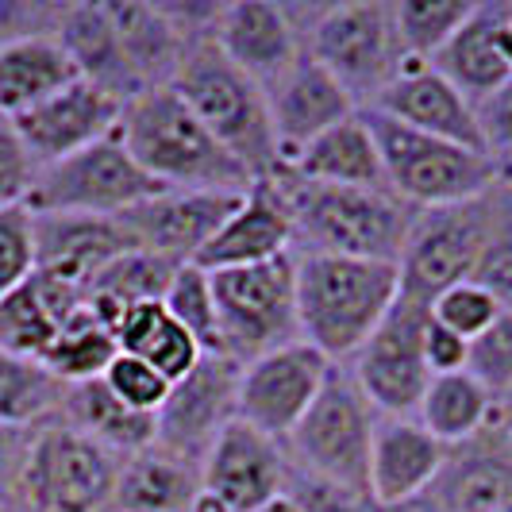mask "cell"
Instances as JSON below:
<instances>
[{"mask_svg":"<svg viewBox=\"0 0 512 512\" xmlns=\"http://www.w3.org/2000/svg\"><path fill=\"white\" fill-rule=\"evenodd\" d=\"M293 262L301 339L332 366H347L397 305V266L339 255H293Z\"/></svg>","mask_w":512,"mask_h":512,"instance_id":"cell-1","label":"cell"},{"mask_svg":"<svg viewBox=\"0 0 512 512\" xmlns=\"http://www.w3.org/2000/svg\"><path fill=\"white\" fill-rule=\"evenodd\" d=\"M120 139L131 158L162 189H197V193H247L251 174L231 158L220 139L197 120L174 85L143 89L124 104Z\"/></svg>","mask_w":512,"mask_h":512,"instance_id":"cell-2","label":"cell"},{"mask_svg":"<svg viewBox=\"0 0 512 512\" xmlns=\"http://www.w3.org/2000/svg\"><path fill=\"white\" fill-rule=\"evenodd\" d=\"M278 181L293 212V255H339L397 266L416 220V208L401 197H393L389 189L305 181L289 166Z\"/></svg>","mask_w":512,"mask_h":512,"instance_id":"cell-3","label":"cell"},{"mask_svg":"<svg viewBox=\"0 0 512 512\" xmlns=\"http://www.w3.org/2000/svg\"><path fill=\"white\" fill-rule=\"evenodd\" d=\"M170 85L197 112V120L220 139V147L251 174V181L282 174L285 162L274 139L262 85H255L243 70H235L208 35H201L185 51Z\"/></svg>","mask_w":512,"mask_h":512,"instance_id":"cell-4","label":"cell"},{"mask_svg":"<svg viewBox=\"0 0 512 512\" xmlns=\"http://www.w3.org/2000/svg\"><path fill=\"white\" fill-rule=\"evenodd\" d=\"M305 51L351 93V101L374 108L382 89L401 70L405 54L397 43L393 8L385 0H343L289 8Z\"/></svg>","mask_w":512,"mask_h":512,"instance_id":"cell-5","label":"cell"},{"mask_svg":"<svg viewBox=\"0 0 512 512\" xmlns=\"http://www.w3.org/2000/svg\"><path fill=\"white\" fill-rule=\"evenodd\" d=\"M362 116L378 139L389 193L416 212L474 201L501 181V170L482 151H470L436 135H420L370 108Z\"/></svg>","mask_w":512,"mask_h":512,"instance_id":"cell-6","label":"cell"},{"mask_svg":"<svg viewBox=\"0 0 512 512\" xmlns=\"http://www.w3.org/2000/svg\"><path fill=\"white\" fill-rule=\"evenodd\" d=\"M120 466L124 455L54 416L35 428L16 505L20 512H112Z\"/></svg>","mask_w":512,"mask_h":512,"instance_id":"cell-7","label":"cell"},{"mask_svg":"<svg viewBox=\"0 0 512 512\" xmlns=\"http://www.w3.org/2000/svg\"><path fill=\"white\" fill-rule=\"evenodd\" d=\"M208 278L216 297L220 343L231 362L247 366L301 339L293 255L270 258L258 266H239V270H216Z\"/></svg>","mask_w":512,"mask_h":512,"instance_id":"cell-8","label":"cell"},{"mask_svg":"<svg viewBox=\"0 0 512 512\" xmlns=\"http://www.w3.org/2000/svg\"><path fill=\"white\" fill-rule=\"evenodd\" d=\"M378 409L366 401L359 382L347 366H332L320 397L308 405L301 424L285 439V455L316 478H328L339 486L366 489L370 478V447L378 432Z\"/></svg>","mask_w":512,"mask_h":512,"instance_id":"cell-9","label":"cell"},{"mask_svg":"<svg viewBox=\"0 0 512 512\" xmlns=\"http://www.w3.org/2000/svg\"><path fill=\"white\" fill-rule=\"evenodd\" d=\"M154 193H162V185L131 158L120 131H112L101 143L70 154L54 166H43L31 197H27V208L120 220L124 212L143 205Z\"/></svg>","mask_w":512,"mask_h":512,"instance_id":"cell-10","label":"cell"},{"mask_svg":"<svg viewBox=\"0 0 512 512\" xmlns=\"http://www.w3.org/2000/svg\"><path fill=\"white\" fill-rule=\"evenodd\" d=\"M489 216H493V189L462 205L416 212L405 251L397 258L401 293L432 305L443 289L470 282L486 247Z\"/></svg>","mask_w":512,"mask_h":512,"instance_id":"cell-11","label":"cell"},{"mask_svg":"<svg viewBox=\"0 0 512 512\" xmlns=\"http://www.w3.org/2000/svg\"><path fill=\"white\" fill-rule=\"evenodd\" d=\"M432 308L416 297H397L378 332L359 347V355L347 362L351 378L359 382L366 401L378 416H416L420 397L432 382L424 366V324Z\"/></svg>","mask_w":512,"mask_h":512,"instance_id":"cell-12","label":"cell"},{"mask_svg":"<svg viewBox=\"0 0 512 512\" xmlns=\"http://www.w3.org/2000/svg\"><path fill=\"white\" fill-rule=\"evenodd\" d=\"M328 374H332V362L316 347H308L305 339L278 347V351L243 366L235 416L243 424L258 428L262 436L285 443L289 432L301 424L308 405L320 397Z\"/></svg>","mask_w":512,"mask_h":512,"instance_id":"cell-13","label":"cell"},{"mask_svg":"<svg viewBox=\"0 0 512 512\" xmlns=\"http://www.w3.org/2000/svg\"><path fill=\"white\" fill-rule=\"evenodd\" d=\"M239 374H243V366L231 362L228 355H205L170 389L166 405L158 409L154 443L181 455L185 462H193V466H201L212 439L235 420Z\"/></svg>","mask_w":512,"mask_h":512,"instance_id":"cell-14","label":"cell"},{"mask_svg":"<svg viewBox=\"0 0 512 512\" xmlns=\"http://www.w3.org/2000/svg\"><path fill=\"white\" fill-rule=\"evenodd\" d=\"M243 193H197V189H162L143 205L120 216L131 231L135 247L162 255L170 262H197V255L212 243V235L231 220Z\"/></svg>","mask_w":512,"mask_h":512,"instance_id":"cell-15","label":"cell"},{"mask_svg":"<svg viewBox=\"0 0 512 512\" xmlns=\"http://www.w3.org/2000/svg\"><path fill=\"white\" fill-rule=\"evenodd\" d=\"M120 116H124L120 97H112L108 89L85 81V77H77L74 85H66L62 93H54V97L27 108L20 116H12V120L24 135L27 151L35 154V162L43 170V166H54L70 154L101 143L104 135L120 128Z\"/></svg>","mask_w":512,"mask_h":512,"instance_id":"cell-16","label":"cell"},{"mask_svg":"<svg viewBox=\"0 0 512 512\" xmlns=\"http://www.w3.org/2000/svg\"><path fill=\"white\" fill-rule=\"evenodd\" d=\"M285 470L289 455L282 443L235 416L208 447L201 462V486L216 493L231 512H258L274 497H282Z\"/></svg>","mask_w":512,"mask_h":512,"instance_id":"cell-17","label":"cell"},{"mask_svg":"<svg viewBox=\"0 0 512 512\" xmlns=\"http://www.w3.org/2000/svg\"><path fill=\"white\" fill-rule=\"evenodd\" d=\"M262 93H266L270 124H274V139H278L285 166L305 151L312 139H320L324 131H332L335 124H343L359 112L351 93L308 51Z\"/></svg>","mask_w":512,"mask_h":512,"instance_id":"cell-18","label":"cell"},{"mask_svg":"<svg viewBox=\"0 0 512 512\" xmlns=\"http://www.w3.org/2000/svg\"><path fill=\"white\" fill-rule=\"evenodd\" d=\"M208 39L220 47L235 70L251 77L255 85H274L278 77L305 54L301 31L293 24L289 8L274 0H235L220 4Z\"/></svg>","mask_w":512,"mask_h":512,"instance_id":"cell-19","label":"cell"},{"mask_svg":"<svg viewBox=\"0 0 512 512\" xmlns=\"http://www.w3.org/2000/svg\"><path fill=\"white\" fill-rule=\"evenodd\" d=\"M370 112H382V116L420 131V135H436V139H447V143L482 151V131H478L474 104L466 101L432 62L405 58L401 70L393 74V81L382 89V97L374 101Z\"/></svg>","mask_w":512,"mask_h":512,"instance_id":"cell-20","label":"cell"},{"mask_svg":"<svg viewBox=\"0 0 512 512\" xmlns=\"http://www.w3.org/2000/svg\"><path fill=\"white\" fill-rule=\"evenodd\" d=\"M282 255H293V212L285 201L282 181L274 174L266 181H251V189L243 193L231 220L197 255V266L216 274V270L258 266V262Z\"/></svg>","mask_w":512,"mask_h":512,"instance_id":"cell-21","label":"cell"},{"mask_svg":"<svg viewBox=\"0 0 512 512\" xmlns=\"http://www.w3.org/2000/svg\"><path fill=\"white\" fill-rule=\"evenodd\" d=\"M447 466V447L420 428L416 416H382L370 447V497L378 509H397L424 497Z\"/></svg>","mask_w":512,"mask_h":512,"instance_id":"cell-22","label":"cell"},{"mask_svg":"<svg viewBox=\"0 0 512 512\" xmlns=\"http://www.w3.org/2000/svg\"><path fill=\"white\" fill-rule=\"evenodd\" d=\"M104 12L112 20L116 43L124 51V62L139 93L170 85L185 51L201 39L185 31L166 4H154V0H104Z\"/></svg>","mask_w":512,"mask_h":512,"instance_id":"cell-23","label":"cell"},{"mask_svg":"<svg viewBox=\"0 0 512 512\" xmlns=\"http://www.w3.org/2000/svg\"><path fill=\"white\" fill-rule=\"evenodd\" d=\"M135 251V239L120 220L108 216H62L35 212V270H47L70 282L93 285L112 258Z\"/></svg>","mask_w":512,"mask_h":512,"instance_id":"cell-24","label":"cell"},{"mask_svg":"<svg viewBox=\"0 0 512 512\" xmlns=\"http://www.w3.org/2000/svg\"><path fill=\"white\" fill-rule=\"evenodd\" d=\"M505 16H509V0H482V4H474L470 20L432 58V66L470 104L486 101L489 93H497L512 77V70L505 66L501 51H497V31H501Z\"/></svg>","mask_w":512,"mask_h":512,"instance_id":"cell-25","label":"cell"},{"mask_svg":"<svg viewBox=\"0 0 512 512\" xmlns=\"http://www.w3.org/2000/svg\"><path fill=\"white\" fill-rule=\"evenodd\" d=\"M289 170L305 181L320 185H347V189H389L382 166L378 139L366 124V116L355 112L351 120L335 124L320 139H312L305 151L289 162Z\"/></svg>","mask_w":512,"mask_h":512,"instance_id":"cell-26","label":"cell"},{"mask_svg":"<svg viewBox=\"0 0 512 512\" xmlns=\"http://www.w3.org/2000/svg\"><path fill=\"white\" fill-rule=\"evenodd\" d=\"M197 493H201V466L151 443L128 455L120 466L112 512H189Z\"/></svg>","mask_w":512,"mask_h":512,"instance_id":"cell-27","label":"cell"},{"mask_svg":"<svg viewBox=\"0 0 512 512\" xmlns=\"http://www.w3.org/2000/svg\"><path fill=\"white\" fill-rule=\"evenodd\" d=\"M54 39L66 47L77 74L85 81L108 89L124 104L131 97H139V85L131 81V70L124 62L120 43H116V31H112L104 4H62L58 20H54Z\"/></svg>","mask_w":512,"mask_h":512,"instance_id":"cell-28","label":"cell"},{"mask_svg":"<svg viewBox=\"0 0 512 512\" xmlns=\"http://www.w3.org/2000/svg\"><path fill=\"white\" fill-rule=\"evenodd\" d=\"M74 58L54 39V31L24 35L0 47V112L20 116L77 81Z\"/></svg>","mask_w":512,"mask_h":512,"instance_id":"cell-29","label":"cell"},{"mask_svg":"<svg viewBox=\"0 0 512 512\" xmlns=\"http://www.w3.org/2000/svg\"><path fill=\"white\" fill-rule=\"evenodd\" d=\"M58 420H66L81 436L97 439V443H104L108 451H116V455H124V459L135 455V451H143V447H151L154 436H158V420L147 416V412L128 409V405L104 385V378L66 385Z\"/></svg>","mask_w":512,"mask_h":512,"instance_id":"cell-30","label":"cell"},{"mask_svg":"<svg viewBox=\"0 0 512 512\" xmlns=\"http://www.w3.org/2000/svg\"><path fill=\"white\" fill-rule=\"evenodd\" d=\"M493 405H497V397L486 385L474 374L459 370V374H439L428 382L424 397H420V409H416V420H420L424 432H432L451 451V447H462V443H470L474 436L486 432Z\"/></svg>","mask_w":512,"mask_h":512,"instance_id":"cell-31","label":"cell"},{"mask_svg":"<svg viewBox=\"0 0 512 512\" xmlns=\"http://www.w3.org/2000/svg\"><path fill=\"white\" fill-rule=\"evenodd\" d=\"M116 343H120L124 355L154 366L170 385H178L197 362L205 359V351L197 347V339L166 312L162 301L128 308V316L116 328Z\"/></svg>","mask_w":512,"mask_h":512,"instance_id":"cell-32","label":"cell"},{"mask_svg":"<svg viewBox=\"0 0 512 512\" xmlns=\"http://www.w3.org/2000/svg\"><path fill=\"white\" fill-rule=\"evenodd\" d=\"M66 385L43 362L0 351V424L4 428H39L62 412Z\"/></svg>","mask_w":512,"mask_h":512,"instance_id":"cell-33","label":"cell"},{"mask_svg":"<svg viewBox=\"0 0 512 512\" xmlns=\"http://www.w3.org/2000/svg\"><path fill=\"white\" fill-rule=\"evenodd\" d=\"M116 355H120L116 332H108L101 320L89 312V305H85V312H77L74 320L54 335V343L43 351L39 362L62 385H81L104 378V370L112 366Z\"/></svg>","mask_w":512,"mask_h":512,"instance_id":"cell-34","label":"cell"},{"mask_svg":"<svg viewBox=\"0 0 512 512\" xmlns=\"http://www.w3.org/2000/svg\"><path fill=\"white\" fill-rule=\"evenodd\" d=\"M389 8L401 54L416 62H432L451 43V35L470 20L474 0H397Z\"/></svg>","mask_w":512,"mask_h":512,"instance_id":"cell-35","label":"cell"},{"mask_svg":"<svg viewBox=\"0 0 512 512\" xmlns=\"http://www.w3.org/2000/svg\"><path fill=\"white\" fill-rule=\"evenodd\" d=\"M166 312L178 320L185 332L197 339V347L205 355H224L220 343V320H216V297H212V278L208 270H201L197 262H185L174 282L162 297Z\"/></svg>","mask_w":512,"mask_h":512,"instance_id":"cell-36","label":"cell"},{"mask_svg":"<svg viewBox=\"0 0 512 512\" xmlns=\"http://www.w3.org/2000/svg\"><path fill=\"white\" fill-rule=\"evenodd\" d=\"M54 335H58V324L43 305L35 282H24L0 301V351L39 362L54 343Z\"/></svg>","mask_w":512,"mask_h":512,"instance_id":"cell-37","label":"cell"},{"mask_svg":"<svg viewBox=\"0 0 512 512\" xmlns=\"http://www.w3.org/2000/svg\"><path fill=\"white\" fill-rule=\"evenodd\" d=\"M470 282L482 285L497 305L512 312V181L493 185V216H489V235L482 258L470 274Z\"/></svg>","mask_w":512,"mask_h":512,"instance_id":"cell-38","label":"cell"},{"mask_svg":"<svg viewBox=\"0 0 512 512\" xmlns=\"http://www.w3.org/2000/svg\"><path fill=\"white\" fill-rule=\"evenodd\" d=\"M35 266V212L27 205L0 208V301L31 282Z\"/></svg>","mask_w":512,"mask_h":512,"instance_id":"cell-39","label":"cell"},{"mask_svg":"<svg viewBox=\"0 0 512 512\" xmlns=\"http://www.w3.org/2000/svg\"><path fill=\"white\" fill-rule=\"evenodd\" d=\"M282 493L301 512H382L366 489H351L339 486V482H328V478H316V474H308L293 462L285 470Z\"/></svg>","mask_w":512,"mask_h":512,"instance_id":"cell-40","label":"cell"},{"mask_svg":"<svg viewBox=\"0 0 512 512\" xmlns=\"http://www.w3.org/2000/svg\"><path fill=\"white\" fill-rule=\"evenodd\" d=\"M428 308H432V320H439L443 328H451L455 335H462L466 343L478 339V335L486 332L489 324L505 312L482 285H474V282H459V285H451V289H443Z\"/></svg>","mask_w":512,"mask_h":512,"instance_id":"cell-41","label":"cell"},{"mask_svg":"<svg viewBox=\"0 0 512 512\" xmlns=\"http://www.w3.org/2000/svg\"><path fill=\"white\" fill-rule=\"evenodd\" d=\"M466 374H474L493 397L512 389V312H501L478 339H470Z\"/></svg>","mask_w":512,"mask_h":512,"instance_id":"cell-42","label":"cell"},{"mask_svg":"<svg viewBox=\"0 0 512 512\" xmlns=\"http://www.w3.org/2000/svg\"><path fill=\"white\" fill-rule=\"evenodd\" d=\"M104 385L135 412H147V416H158V409L166 405V397H170V389L174 385L166 382L154 366H147L143 359H131V355H116L112 366L104 370Z\"/></svg>","mask_w":512,"mask_h":512,"instance_id":"cell-43","label":"cell"},{"mask_svg":"<svg viewBox=\"0 0 512 512\" xmlns=\"http://www.w3.org/2000/svg\"><path fill=\"white\" fill-rule=\"evenodd\" d=\"M35 181H39V162H35V154L27 151L16 120L0 112V208L27 205Z\"/></svg>","mask_w":512,"mask_h":512,"instance_id":"cell-44","label":"cell"},{"mask_svg":"<svg viewBox=\"0 0 512 512\" xmlns=\"http://www.w3.org/2000/svg\"><path fill=\"white\" fill-rule=\"evenodd\" d=\"M478 112V131H482V151L501 170V178L512 174V77L489 93L486 101L474 104Z\"/></svg>","mask_w":512,"mask_h":512,"instance_id":"cell-45","label":"cell"},{"mask_svg":"<svg viewBox=\"0 0 512 512\" xmlns=\"http://www.w3.org/2000/svg\"><path fill=\"white\" fill-rule=\"evenodd\" d=\"M58 8H51V4H27V0H0V47L16 43L24 35L54 31Z\"/></svg>","mask_w":512,"mask_h":512,"instance_id":"cell-46","label":"cell"},{"mask_svg":"<svg viewBox=\"0 0 512 512\" xmlns=\"http://www.w3.org/2000/svg\"><path fill=\"white\" fill-rule=\"evenodd\" d=\"M466 355H470V343L428 316V324H424V366H428V374L432 378L459 374V370H466Z\"/></svg>","mask_w":512,"mask_h":512,"instance_id":"cell-47","label":"cell"},{"mask_svg":"<svg viewBox=\"0 0 512 512\" xmlns=\"http://www.w3.org/2000/svg\"><path fill=\"white\" fill-rule=\"evenodd\" d=\"M489 428H497L501 436L512 443V389L505 397H497V405H493V416H489Z\"/></svg>","mask_w":512,"mask_h":512,"instance_id":"cell-48","label":"cell"},{"mask_svg":"<svg viewBox=\"0 0 512 512\" xmlns=\"http://www.w3.org/2000/svg\"><path fill=\"white\" fill-rule=\"evenodd\" d=\"M497 51H501L505 66L512 70V4H509V16L501 20V31H497Z\"/></svg>","mask_w":512,"mask_h":512,"instance_id":"cell-49","label":"cell"},{"mask_svg":"<svg viewBox=\"0 0 512 512\" xmlns=\"http://www.w3.org/2000/svg\"><path fill=\"white\" fill-rule=\"evenodd\" d=\"M189 512H231V509L220 501V497H216V493H208V489L201 486V493L193 497V509H189Z\"/></svg>","mask_w":512,"mask_h":512,"instance_id":"cell-50","label":"cell"},{"mask_svg":"<svg viewBox=\"0 0 512 512\" xmlns=\"http://www.w3.org/2000/svg\"><path fill=\"white\" fill-rule=\"evenodd\" d=\"M258 512H301V509H297V505H293V501H289V497L282 493V497H274L270 505H262Z\"/></svg>","mask_w":512,"mask_h":512,"instance_id":"cell-51","label":"cell"},{"mask_svg":"<svg viewBox=\"0 0 512 512\" xmlns=\"http://www.w3.org/2000/svg\"><path fill=\"white\" fill-rule=\"evenodd\" d=\"M0 512H20V505H16V501H8V497H0Z\"/></svg>","mask_w":512,"mask_h":512,"instance_id":"cell-52","label":"cell"},{"mask_svg":"<svg viewBox=\"0 0 512 512\" xmlns=\"http://www.w3.org/2000/svg\"><path fill=\"white\" fill-rule=\"evenodd\" d=\"M505 181H512V174H509V178H505Z\"/></svg>","mask_w":512,"mask_h":512,"instance_id":"cell-53","label":"cell"}]
</instances>
